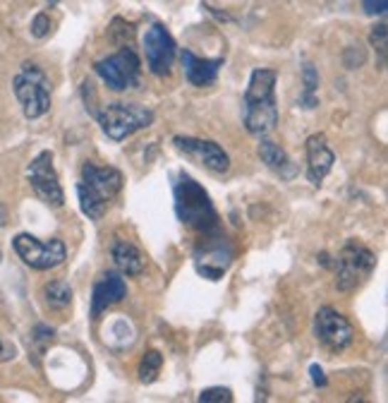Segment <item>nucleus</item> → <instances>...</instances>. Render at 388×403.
Listing matches in <instances>:
<instances>
[{
    "label": "nucleus",
    "instance_id": "21",
    "mask_svg": "<svg viewBox=\"0 0 388 403\" xmlns=\"http://www.w3.org/2000/svg\"><path fill=\"white\" fill-rule=\"evenodd\" d=\"M302 77H305V94H302V103L305 108H314L319 101H317V89H319V75L312 65H305L302 70Z\"/></svg>",
    "mask_w": 388,
    "mask_h": 403
},
{
    "label": "nucleus",
    "instance_id": "2",
    "mask_svg": "<svg viewBox=\"0 0 388 403\" xmlns=\"http://www.w3.org/2000/svg\"><path fill=\"white\" fill-rule=\"evenodd\" d=\"M175 211L185 226L199 230L204 235H219V216L209 195L187 173H180L175 183Z\"/></svg>",
    "mask_w": 388,
    "mask_h": 403
},
{
    "label": "nucleus",
    "instance_id": "26",
    "mask_svg": "<svg viewBox=\"0 0 388 403\" xmlns=\"http://www.w3.org/2000/svg\"><path fill=\"white\" fill-rule=\"evenodd\" d=\"M365 5V12L367 15H386V8H388V0H362Z\"/></svg>",
    "mask_w": 388,
    "mask_h": 403
},
{
    "label": "nucleus",
    "instance_id": "15",
    "mask_svg": "<svg viewBox=\"0 0 388 403\" xmlns=\"http://www.w3.org/2000/svg\"><path fill=\"white\" fill-rule=\"evenodd\" d=\"M127 295V286L120 274H103L94 283V293H91V317H101L103 310L120 302Z\"/></svg>",
    "mask_w": 388,
    "mask_h": 403
},
{
    "label": "nucleus",
    "instance_id": "7",
    "mask_svg": "<svg viewBox=\"0 0 388 403\" xmlns=\"http://www.w3.org/2000/svg\"><path fill=\"white\" fill-rule=\"evenodd\" d=\"M12 248L19 255L27 267L36 269V272H48V269L61 267L68 257V250H65V243L58 240V238H51V240H38V238L29 235V233H19L15 240H12Z\"/></svg>",
    "mask_w": 388,
    "mask_h": 403
},
{
    "label": "nucleus",
    "instance_id": "4",
    "mask_svg": "<svg viewBox=\"0 0 388 403\" xmlns=\"http://www.w3.org/2000/svg\"><path fill=\"white\" fill-rule=\"evenodd\" d=\"M12 89H15V96L19 106H22V113L29 118V121H36L48 113L51 108V82L48 77L43 75L41 68L31 63H24L19 75L12 79Z\"/></svg>",
    "mask_w": 388,
    "mask_h": 403
},
{
    "label": "nucleus",
    "instance_id": "8",
    "mask_svg": "<svg viewBox=\"0 0 388 403\" xmlns=\"http://www.w3.org/2000/svg\"><path fill=\"white\" fill-rule=\"evenodd\" d=\"M94 70L113 91H127L140 84V58L130 46H122L113 56L98 61Z\"/></svg>",
    "mask_w": 388,
    "mask_h": 403
},
{
    "label": "nucleus",
    "instance_id": "18",
    "mask_svg": "<svg viewBox=\"0 0 388 403\" xmlns=\"http://www.w3.org/2000/svg\"><path fill=\"white\" fill-rule=\"evenodd\" d=\"M113 262L127 276H137L144 272V255L127 240H117L113 245Z\"/></svg>",
    "mask_w": 388,
    "mask_h": 403
},
{
    "label": "nucleus",
    "instance_id": "3",
    "mask_svg": "<svg viewBox=\"0 0 388 403\" xmlns=\"http://www.w3.org/2000/svg\"><path fill=\"white\" fill-rule=\"evenodd\" d=\"M122 175L115 168H98L94 163H84L82 180L77 183V195H80V207L89 219L98 221L106 214L110 200L120 193Z\"/></svg>",
    "mask_w": 388,
    "mask_h": 403
},
{
    "label": "nucleus",
    "instance_id": "16",
    "mask_svg": "<svg viewBox=\"0 0 388 403\" xmlns=\"http://www.w3.org/2000/svg\"><path fill=\"white\" fill-rule=\"evenodd\" d=\"M221 65V58L209 61V58H196L192 51H182V70H185V77L192 87H209V84H214Z\"/></svg>",
    "mask_w": 388,
    "mask_h": 403
},
{
    "label": "nucleus",
    "instance_id": "22",
    "mask_svg": "<svg viewBox=\"0 0 388 403\" xmlns=\"http://www.w3.org/2000/svg\"><path fill=\"white\" fill-rule=\"evenodd\" d=\"M199 401L201 403H230L233 401V394H230V389L211 387V389H204L199 394Z\"/></svg>",
    "mask_w": 388,
    "mask_h": 403
},
{
    "label": "nucleus",
    "instance_id": "23",
    "mask_svg": "<svg viewBox=\"0 0 388 403\" xmlns=\"http://www.w3.org/2000/svg\"><path fill=\"white\" fill-rule=\"evenodd\" d=\"M48 31H51V17L43 15V12H38L34 17V22H31V34L36 39H43V36H48Z\"/></svg>",
    "mask_w": 388,
    "mask_h": 403
},
{
    "label": "nucleus",
    "instance_id": "1",
    "mask_svg": "<svg viewBox=\"0 0 388 403\" xmlns=\"http://www.w3.org/2000/svg\"><path fill=\"white\" fill-rule=\"evenodd\" d=\"M276 70L259 68L252 72L249 87L245 91V128L249 135L264 137L278 123V106H276Z\"/></svg>",
    "mask_w": 388,
    "mask_h": 403
},
{
    "label": "nucleus",
    "instance_id": "17",
    "mask_svg": "<svg viewBox=\"0 0 388 403\" xmlns=\"http://www.w3.org/2000/svg\"><path fill=\"white\" fill-rule=\"evenodd\" d=\"M259 156L273 173H278L280 178H285V180H290V178L298 175V168H295V163L290 161V156H288L285 149H280L276 142H268V140L261 142Z\"/></svg>",
    "mask_w": 388,
    "mask_h": 403
},
{
    "label": "nucleus",
    "instance_id": "27",
    "mask_svg": "<svg viewBox=\"0 0 388 403\" xmlns=\"http://www.w3.org/2000/svg\"><path fill=\"white\" fill-rule=\"evenodd\" d=\"M309 374H312V382L317 387H326V377H324V369H321L319 365H312L309 367Z\"/></svg>",
    "mask_w": 388,
    "mask_h": 403
},
{
    "label": "nucleus",
    "instance_id": "20",
    "mask_svg": "<svg viewBox=\"0 0 388 403\" xmlns=\"http://www.w3.org/2000/svg\"><path fill=\"white\" fill-rule=\"evenodd\" d=\"M161 365H163V355L159 351H147L144 353V358L140 362V379L144 384H151V382H156L161 372Z\"/></svg>",
    "mask_w": 388,
    "mask_h": 403
},
{
    "label": "nucleus",
    "instance_id": "24",
    "mask_svg": "<svg viewBox=\"0 0 388 403\" xmlns=\"http://www.w3.org/2000/svg\"><path fill=\"white\" fill-rule=\"evenodd\" d=\"M386 36H388V29H386V24H379V26H374V31H372V44L377 46V49L381 51V65H384V58H386Z\"/></svg>",
    "mask_w": 388,
    "mask_h": 403
},
{
    "label": "nucleus",
    "instance_id": "14",
    "mask_svg": "<svg viewBox=\"0 0 388 403\" xmlns=\"http://www.w3.org/2000/svg\"><path fill=\"white\" fill-rule=\"evenodd\" d=\"M335 163V156L331 147H328L326 135H312L307 140V175L312 185H321L324 178L331 173Z\"/></svg>",
    "mask_w": 388,
    "mask_h": 403
},
{
    "label": "nucleus",
    "instance_id": "13",
    "mask_svg": "<svg viewBox=\"0 0 388 403\" xmlns=\"http://www.w3.org/2000/svg\"><path fill=\"white\" fill-rule=\"evenodd\" d=\"M230 260H233V252H230L226 238L216 235L204 240V245L196 250L194 262H196V272L204 274L206 279L219 281L223 272L230 267Z\"/></svg>",
    "mask_w": 388,
    "mask_h": 403
},
{
    "label": "nucleus",
    "instance_id": "12",
    "mask_svg": "<svg viewBox=\"0 0 388 403\" xmlns=\"http://www.w3.org/2000/svg\"><path fill=\"white\" fill-rule=\"evenodd\" d=\"M173 144L177 147V151H182V154L189 156L192 161H196L206 170H211V173H226V170L230 168L228 154L211 140H196V137L177 135L173 140Z\"/></svg>",
    "mask_w": 388,
    "mask_h": 403
},
{
    "label": "nucleus",
    "instance_id": "28",
    "mask_svg": "<svg viewBox=\"0 0 388 403\" xmlns=\"http://www.w3.org/2000/svg\"><path fill=\"white\" fill-rule=\"evenodd\" d=\"M0 353H3V346H0Z\"/></svg>",
    "mask_w": 388,
    "mask_h": 403
},
{
    "label": "nucleus",
    "instance_id": "6",
    "mask_svg": "<svg viewBox=\"0 0 388 403\" xmlns=\"http://www.w3.org/2000/svg\"><path fill=\"white\" fill-rule=\"evenodd\" d=\"M374 267H377V255L369 248L360 245L357 240H350L335 260V286L338 290L357 288L360 283L369 279Z\"/></svg>",
    "mask_w": 388,
    "mask_h": 403
},
{
    "label": "nucleus",
    "instance_id": "5",
    "mask_svg": "<svg viewBox=\"0 0 388 403\" xmlns=\"http://www.w3.org/2000/svg\"><path fill=\"white\" fill-rule=\"evenodd\" d=\"M98 123L108 140L122 142L135 132L149 128L154 123V111L137 103H110L98 113Z\"/></svg>",
    "mask_w": 388,
    "mask_h": 403
},
{
    "label": "nucleus",
    "instance_id": "9",
    "mask_svg": "<svg viewBox=\"0 0 388 403\" xmlns=\"http://www.w3.org/2000/svg\"><path fill=\"white\" fill-rule=\"evenodd\" d=\"M27 180L34 190V195L48 207H63L65 204V193L58 180V173L53 168V154L51 151H41L27 168Z\"/></svg>",
    "mask_w": 388,
    "mask_h": 403
},
{
    "label": "nucleus",
    "instance_id": "11",
    "mask_svg": "<svg viewBox=\"0 0 388 403\" xmlns=\"http://www.w3.org/2000/svg\"><path fill=\"white\" fill-rule=\"evenodd\" d=\"M175 41L173 36L168 34L166 26L161 24H151L144 34V56H147V65L149 70L154 72L156 77L168 75L170 68H173L175 61Z\"/></svg>",
    "mask_w": 388,
    "mask_h": 403
},
{
    "label": "nucleus",
    "instance_id": "25",
    "mask_svg": "<svg viewBox=\"0 0 388 403\" xmlns=\"http://www.w3.org/2000/svg\"><path fill=\"white\" fill-rule=\"evenodd\" d=\"M31 336H34V341L38 343V351H43V348H46V343H51V341H53L56 332H53V329H51V327H46V325H38V327L34 329V334H31Z\"/></svg>",
    "mask_w": 388,
    "mask_h": 403
},
{
    "label": "nucleus",
    "instance_id": "19",
    "mask_svg": "<svg viewBox=\"0 0 388 403\" xmlns=\"http://www.w3.org/2000/svg\"><path fill=\"white\" fill-rule=\"evenodd\" d=\"M43 298H46V305L51 310H68L72 305V288L68 281H51L43 286Z\"/></svg>",
    "mask_w": 388,
    "mask_h": 403
},
{
    "label": "nucleus",
    "instance_id": "10",
    "mask_svg": "<svg viewBox=\"0 0 388 403\" xmlns=\"http://www.w3.org/2000/svg\"><path fill=\"white\" fill-rule=\"evenodd\" d=\"M314 334H317V341L321 346L333 353L345 351L355 339L350 322L333 307H321L317 312V317H314Z\"/></svg>",
    "mask_w": 388,
    "mask_h": 403
}]
</instances>
